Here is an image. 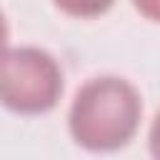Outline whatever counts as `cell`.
I'll return each instance as SVG.
<instances>
[{
	"label": "cell",
	"mask_w": 160,
	"mask_h": 160,
	"mask_svg": "<svg viewBox=\"0 0 160 160\" xmlns=\"http://www.w3.org/2000/svg\"><path fill=\"white\" fill-rule=\"evenodd\" d=\"M142 118L138 88L120 75L90 78L72 98L68 130L72 140L90 152H112L125 148Z\"/></svg>",
	"instance_id": "cell-1"
},
{
	"label": "cell",
	"mask_w": 160,
	"mask_h": 160,
	"mask_svg": "<svg viewBox=\"0 0 160 160\" xmlns=\"http://www.w3.org/2000/svg\"><path fill=\"white\" fill-rule=\"evenodd\" d=\"M62 95L58 60L35 45L8 48L0 58V105L18 115H42Z\"/></svg>",
	"instance_id": "cell-2"
},
{
	"label": "cell",
	"mask_w": 160,
	"mask_h": 160,
	"mask_svg": "<svg viewBox=\"0 0 160 160\" xmlns=\"http://www.w3.org/2000/svg\"><path fill=\"white\" fill-rule=\"evenodd\" d=\"M58 10L72 18H100L105 15L115 0H52Z\"/></svg>",
	"instance_id": "cell-3"
},
{
	"label": "cell",
	"mask_w": 160,
	"mask_h": 160,
	"mask_svg": "<svg viewBox=\"0 0 160 160\" xmlns=\"http://www.w3.org/2000/svg\"><path fill=\"white\" fill-rule=\"evenodd\" d=\"M148 150H150V158L152 160H160V110L155 112L152 125H150V132H148Z\"/></svg>",
	"instance_id": "cell-4"
},
{
	"label": "cell",
	"mask_w": 160,
	"mask_h": 160,
	"mask_svg": "<svg viewBox=\"0 0 160 160\" xmlns=\"http://www.w3.org/2000/svg\"><path fill=\"white\" fill-rule=\"evenodd\" d=\"M132 5L142 18L152 20V22H160V0H132Z\"/></svg>",
	"instance_id": "cell-5"
},
{
	"label": "cell",
	"mask_w": 160,
	"mask_h": 160,
	"mask_svg": "<svg viewBox=\"0 0 160 160\" xmlns=\"http://www.w3.org/2000/svg\"><path fill=\"white\" fill-rule=\"evenodd\" d=\"M8 38H10V30H8V20H5V12L0 10V58L8 52Z\"/></svg>",
	"instance_id": "cell-6"
}]
</instances>
